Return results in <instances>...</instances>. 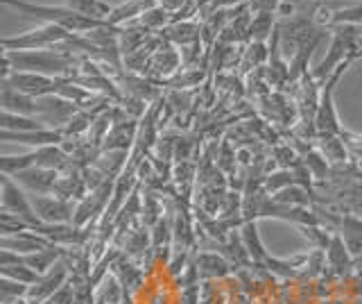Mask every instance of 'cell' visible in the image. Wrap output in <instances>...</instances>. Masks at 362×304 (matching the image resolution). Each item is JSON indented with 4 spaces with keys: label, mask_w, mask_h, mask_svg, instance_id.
<instances>
[{
    "label": "cell",
    "mask_w": 362,
    "mask_h": 304,
    "mask_svg": "<svg viewBox=\"0 0 362 304\" xmlns=\"http://www.w3.org/2000/svg\"><path fill=\"white\" fill-rule=\"evenodd\" d=\"M0 3L16 9L23 16L41 21V23L66 28L68 32H73V35H88V32H93L98 28L109 26L107 21H98L93 16L75 12V9H71L68 5H39V3H30V0H0Z\"/></svg>",
    "instance_id": "cell-1"
},
{
    "label": "cell",
    "mask_w": 362,
    "mask_h": 304,
    "mask_svg": "<svg viewBox=\"0 0 362 304\" xmlns=\"http://www.w3.org/2000/svg\"><path fill=\"white\" fill-rule=\"evenodd\" d=\"M3 62V75L9 71H21L57 77V80L71 73L75 66L73 55L66 50H5Z\"/></svg>",
    "instance_id": "cell-2"
},
{
    "label": "cell",
    "mask_w": 362,
    "mask_h": 304,
    "mask_svg": "<svg viewBox=\"0 0 362 304\" xmlns=\"http://www.w3.org/2000/svg\"><path fill=\"white\" fill-rule=\"evenodd\" d=\"M71 37H73V32H68L66 28L43 23L41 28L23 32L18 37H3V48L5 50H50L54 46H64Z\"/></svg>",
    "instance_id": "cell-3"
},
{
    "label": "cell",
    "mask_w": 362,
    "mask_h": 304,
    "mask_svg": "<svg viewBox=\"0 0 362 304\" xmlns=\"http://www.w3.org/2000/svg\"><path fill=\"white\" fill-rule=\"evenodd\" d=\"M3 211L21 218L30 230H43L45 225L34 211L30 196H25V191H21L18 184L11 182L9 175H3Z\"/></svg>",
    "instance_id": "cell-4"
},
{
    "label": "cell",
    "mask_w": 362,
    "mask_h": 304,
    "mask_svg": "<svg viewBox=\"0 0 362 304\" xmlns=\"http://www.w3.org/2000/svg\"><path fill=\"white\" fill-rule=\"evenodd\" d=\"M57 77L48 75H39V73H21V71H9L3 75V84L16 89L18 94H25L30 98H48L57 96V89H59Z\"/></svg>",
    "instance_id": "cell-5"
},
{
    "label": "cell",
    "mask_w": 362,
    "mask_h": 304,
    "mask_svg": "<svg viewBox=\"0 0 362 304\" xmlns=\"http://www.w3.org/2000/svg\"><path fill=\"white\" fill-rule=\"evenodd\" d=\"M32 207L37 211V216L45 225H64L68 218H73V207L68 205L62 198H52V196H30Z\"/></svg>",
    "instance_id": "cell-6"
},
{
    "label": "cell",
    "mask_w": 362,
    "mask_h": 304,
    "mask_svg": "<svg viewBox=\"0 0 362 304\" xmlns=\"http://www.w3.org/2000/svg\"><path fill=\"white\" fill-rule=\"evenodd\" d=\"M16 184H23L28 191H32V196H45L48 191L57 186V173L52 168H41V166H32L21 171L16 175Z\"/></svg>",
    "instance_id": "cell-7"
},
{
    "label": "cell",
    "mask_w": 362,
    "mask_h": 304,
    "mask_svg": "<svg viewBox=\"0 0 362 304\" xmlns=\"http://www.w3.org/2000/svg\"><path fill=\"white\" fill-rule=\"evenodd\" d=\"M64 281H66V268H64L62 264H57V266H52V268L48 270V273L39 277L37 286L30 288V291H28V295H30L32 302L48 300L50 295H54V293L64 286Z\"/></svg>",
    "instance_id": "cell-8"
},
{
    "label": "cell",
    "mask_w": 362,
    "mask_h": 304,
    "mask_svg": "<svg viewBox=\"0 0 362 304\" xmlns=\"http://www.w3.org/2000/svg\"><path fill=\"white\" fill-rule=\"evenodd\" d=\"M3 139L5 141H18V143H28V145H37V148H48V145H57L64 139L62 130H39V132H7L3 130Z\"/></svg>",
    "instance_id": "cell-9"
},
{
    "label": "cell",
    "mask_w": 362,
    "mask_h": 304,
    "mask_svg": "<svg viewBox=\"0 0 362 304\" xmlns=\"http://www.w3.org/2000/svg\"><path fill=\"white\" fill-rule=\"evenodd\" d=\"M66 5L75 9V12H82V14L93 16L98 21H107L113 12V7L107 5L105 0H66Z\"/></svg>",
    "instance_id": "cell-10"
},
{
    "label": "cell",
    "mask_w": 362,
    "mask_h": 304,
    "mask_svg": "<svg viewBox=\"0 0 362 304\" xmlns=\"http://www.w3.org/2000/svg\"><path fill=\"white\" fill-rule=\"evenodd\" d=\"M43 120H34L32 116H18L11 114V111H3V130L7 132H39L45 130Z\"/></svg>",
    "instance_id": "cell-11"
},
{
    "label": "cell",
    "mask_w": 362,
    "mask_h": 304,
    "mask_svg": "<svg viewBox=\"0 0 362 304\" xmlns=\"http://www.w3.org/2000/svg\"><path fill=\"white\" fill-rule=\"evenodd\" d=\"M59 257L54 252V247H48V250H39V252H32V254H23L21 261L30 266L32 270H37V273L45 275L48 270L54 266V259Z\"/></svg>",
    "instance_id": "cell-12"
},
{
    "label": "cell",
    "mask_w": 362,
    "mask_h": 304,
    "mask_svg": "<svg viewBox=\"0 0 362 304\" xmlns=\"http://www.w3.org/2000/svg\"><path fill=\"white\" fill-rule=\"evenodd\" d=\"M3 275L7 277V279H14V281H21V284H37L39 281V273L37 270H32L30 266H25L23 261H18V264H14V266H3Z\"/></svg>",
    "instance_id": "cell-13"
},
{
    "label": "cell",
    "mask_w": 362,
    "mask_h": 304,
    "mask_svg": "<svg viewBox=\"0 0 362 304\" xmlns=\"http://www.w3.org/2000/svg\"><path fill=\"white\" fill-rule=\"evenodd\" d=\"M344 241L351 254L362 252V223L356 218H344Z\"/></svg>",
    "instance_id": "cell-14"
},
{
    "label": "cell",
    "mask_w": 362,
    "mask_h": 304,
    "mask_svg": "<svg viewBox=\"0 0 362 304\" xmlns=\"http://www.w3.org/2000/svg\"><path fill=\"white\" fill-rule=\"evenodd\" d=\"M267 32H272V14L269 12H258L254 16V23H252V35L256 41H263Z\"/></svg>",
    "instance_id": "cell-15"
},
{
    "label": "cell",
    "mask_w": 362,
    "mask_h": 304,
    "mask_svg": "<svg viewBox=\"0 0 362 304\" xmlns=\"http://www.w3.org/2000/svg\"><path fill=\"white\" fill-rule=\"evenodd\" d=\"M362 21V3L354 5V7H346V9H339V12L333 14L331 23L339 26V23H360Z\"/></svg>",
    "instance_id": "cell-16"
},
{
    "label": "cell",
    "mask_w": 362,
    "mask_h": 304,
    "mask_svg": "<svg viewBox=\"0 0 362 304\" xmlns=\"http://www.w3.org/2000/svg\"><path fill=\"white\" fill-rule=\"evenodd\" d=\"M28 293V288H25V284H21V281H14V279H7L5 277V281H3V304H9L11 302V298H23Z\"/></svg>",
    "instance_id": "cell-17"
},
{
    "label": "cell",
    "mask_w": 362,
    "mask_h": 304,
    "mask_svg": "<svg viewBox=\"0 0 362 304\" xmlns=\"http://www.w3.org/2000/svg\"><path fill=\"white\" fill-rule=\"evenodd\" d=\"M168 14L170 12H165L163 7H152V9H147L141 18H143V23L147 28H163V23L168 21Z\"/></svg>",
    "instance_id": "cell-18"
},
{
    "label": "cell",
    "mask_w": 362,
    "mask_h": 304,
    "mask_svg": "<svg viewBox=\"0 0 362 304\" xmlns=\"http://www.w3.org/2000/svg\"><path fill=\"white\" fill-rule=\"evenodd\" d=\"M158 7H163L165 12H179L181 7H184V0H158Z\"/></svg>",
    "instance_id": "cell-19"
},
{
    "label": "cell",
    "mask_w": 362,
    "mask_h": 304,
    "mask_svg": "<svg viewBox=\"0 0 362 304\" xmlns=\"http://www.w3.org/2000/svg\"><path fill=\"white\" fill-rule=\"evenodd\" d=\"M213 3H215V7H224V5H235V3H240V0H213Z\"/></svg>",
    "instance_id": "cell-20"
}]
</instances>
